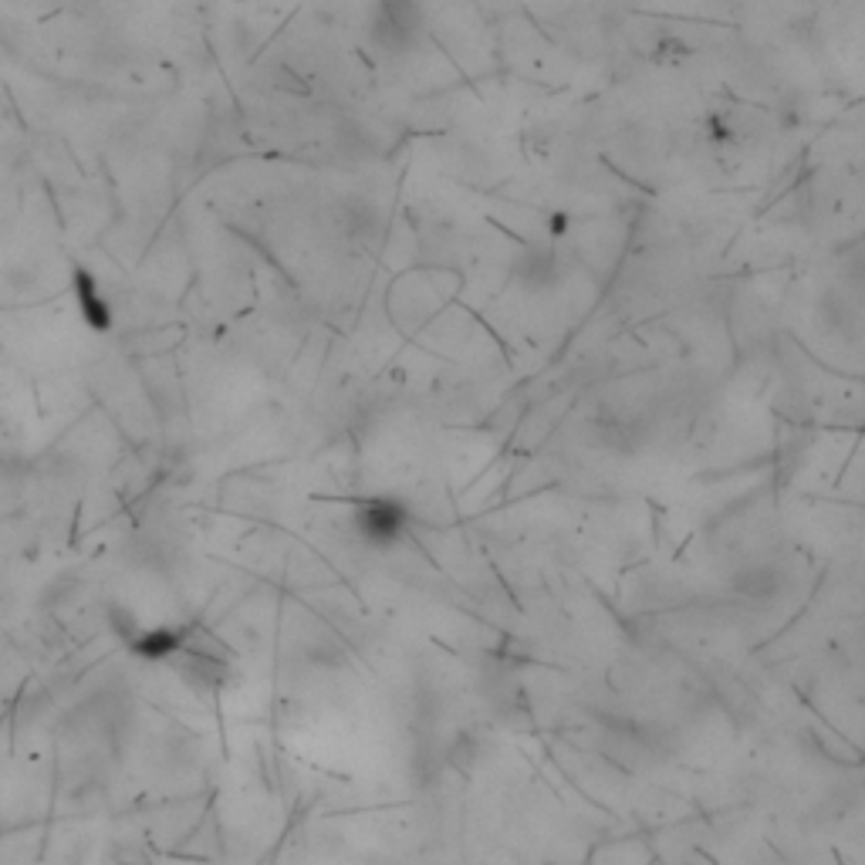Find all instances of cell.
Listing matches in <instances>:
<instances>
[{"label":"cell","instance_id":"1","mask_svg":"<svg viewBox=\"0 0 865 865\" xmlns=\"http://www.w3.org/2000/svg\"><path fill=\"white\" fill-rule=\"evenodd\" d=\"M402 525H406V515H402V507H396V504H389V500H376V504H369L366 511H363V531H366V538L369 541H396L399 538V531H402Z\"/></svg>","mask_w":865,"mask_h":865}]
</instances>
